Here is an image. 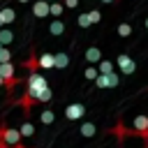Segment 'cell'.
Wrapping results in <instances>:
<instances>
[{"mask_svg":"<svg viewBox=\"0 0 148 148\" xmlns=\"http://www.w3.org/2000/svg\"><path fill=\"white\" fill-rule=\"evenodd\" d=\"M0 143L5 146V148H14V146H18L21 143V134H18V130H14V127H7V125H0Z\"/></svg>","mask_w":148,"mask_h":148,"instance_id":"6da1fadb","label":"cell"},{"mask_svg":"<svg viewBox=\"0 0 148 148\" xmlns=\"http://www.w3.org/2000/svg\"><path fill=\"white\" fill-rule=\"evenodd\" d=\"M0 76L5 79V88H7V90H14V88H16L18 79H16V67H14V62H2V65H0Z\"/></svg>","mask_w":148,"mask_h":148,"instance_id":"7a4b0ae2","label":"cell"},{"mask_svg":"<svg viewBox=\"0 0 148 148\" xmlns=\"http://www.w3.org/2000/svg\"><path fill=\"white\" fill-rule=\"evenodd\" d=\"M118 81H120V76H118L116 72H111V74H99V76L95 79V88H113V86H118Z\"/></svg>","mask_w":148,"mask_h":148,"instance_id":"3957f363","label":"cell"},{"mask_svg":"<svg viewBox=\"0 0 148 148\" xmlns=\"http://www.w3.org/2000/svg\"><path fill=\"white\" fill-rule=\"evenodd\" d=\"M83 113H86V106L79 104V102H74V104H69L65 109V118L67 120H79V118H83Z\"/></svg>","mask_w":148,"mask_h":148,"instance_id":"277c9868","label":"cell"},{"mask_svg":"<svg viewBox=\"0 0 148 148\" xmlns=\"http://www.w3.org/2000/svg\"><path fill=\"white\" fill-rule=\"evenodd\" d=\"M116 65L120 67V74H132V72L136 69V62H134L130 56H120V58L116 60Z\"/></svg>","mask_w":148,"mask_h":148,"instance_id":"5b68a950","label":"cell"},{"mask_svg":"<svg viewBox=\"0 0 148 148\" xmlns=\"http://www.w3.org/2000/svg\"><path fill=\"white\" fill-rule=\"evenodd\" d=\"M83 58H86V62L97 65V62L102 60V49H99V46H88V49L83 51Z\"/></svg>","mask_w":148,"mask_h":148,"instance_id":"8992f818","label":"cell"},{"mask_svg":"<svg viewBox=\"0 0 148 148\" xmlns=\"http://www.w3.org/2000/svg\"><path fill=\"white\" fill-rule=\"evenodd\" d=\"M32 14L37 18H46L49 16V0H35L32 2Z\"/></svg>","mask_w":148,"mask_h":148,"instance_id":"52a82bcc","label":"cell"},{"mask_svg":"<svg viewBox=\"0 0 148 148\" xmlns=\"http://www.w3.org/2000/svg\"><path fill=\"white\" fill-rule=\"evenodd\" d=\"M132 125H134V134L148 136V118H146V116H136Z\"/></svg>","mask_w":148,"mask_h":148,"instance_id":"ba28073f","label":"cell"},{"mask_svg":"<svg viewBox=\"0 0 148 148\" xmlns=\"http://www.w3.org/2000/svg\"><path fill=\"white\" fill-rule=\"evenodd\" d=\"M53 67V53H39L37 56V69H51Z\"/></svg>","mask_w":148,"mask_h":148,"instance_id":"9c48e42d","label":"cell"},{"mask_svg":"<svg viewBox=\"0 0 148 148\" xmlns=\"http://www.w3.org/2000/svg\"><path fill=\"white\" fill-rule=\"evenodd\" d=\"M62 14H65V5H62V0L49 2V16H53V18H60Z\"/></svg>","mask_w":148,"mask_h":148,"instance_id":"30bf717a","label":"cell"},{"mask_svg":"<svg viewBox=\"0 0 148 148\" xmlns=\"http://www.w3.org/2000/svg\"><path fill=\"white\" fill-rule=\"evenodd\" d=\"M67 65H69L67 53H53V67H56V69H65Z\"/></svg>","mask_w":148,"mask_h":148,"instance_id":"8fae6325","label":"cell"},{"mask_svg":"<svg viewBox=\"0 0 148 148\" xmlns=\"http://www.w3.org/2000/svg\"><path fill=\"white\" fill-rule=\"evenodd\" d=\"M0 18H2V25H9V23L16 18V12H14L12 7H2V9H0Z\"/></svg>","mask_w":148,"mask_h":148,"instance_id":"7c38bea8","label":"cell"},{"mask_svg":"<svg viewBox=\"0 0 148 148\" xmlns=\"http://www.w3.org/2000/svg\"><path fill=\"white\" fill-rule=\"evenodd\" d=\"M49 32H51V35H62V32H65V21H62V18H53L51 25H49Z\"/></svg>","mask_w":148,"mask_h":148,"instance_id":"4fadbf2b","label":"cell"},{"mask_svg":"<svg viewBox=\"0 0 148 148\" xmlns=\"http://www.w3.org/2000/svg\"><path fill=\"white\" fill-rule=\"evenodd\" d=\"M12 39H14V32H12L9 28H0V46L12 44Z\"/></svg>","mask_w":148,"mask_h":148,"instance_id":"5bb4252c","label":"cell"},{"mask_svg":"<svg viewBox=\"0 0 148 148\" xmlns=\"http://www.w3.org/2000/svg\"><path fill=\"white\" fill-rule=\"evenodd\" d=\"M97 72H99V74H111V72H113V62L102 58V60L97 62Z\"/></svg>","mask_w":148,"mask_h":148,"instance_id":"9a60e30c","label":"cell"},{"mask_svg":"<svg viewBox=\"0 0 148 148\" xmlns=\"http://www.w3.org/2000/svg\"><path fill=\"white\" fill-rule=\"evenodd\" d=\"M79 132H81V136H86V139H88V136H95L97 127H95V123H83Z\"/></svg>","mask_w":148,"mask_h":148,"instance_id":"2e32d148","label":"cell"},{"mask_svg":"<svg viewBox=\"0 0 148 148\" xmlns=\"http://www.w3.org/2000/svg\"><path fill=\"white\" fill-rule=\"evenodd\" d=\"M18 134H21V136H32V134H35V127H32V123H30V120H25V123L18 127Z\"/></svg>","mask_w":148,"mask_h":148,"instance_id":"e0dca14e","label":"cell"},{"mask_svg":"<svg viewBox=\"0 0 148 148\" xmlns=\"http://www.w3.org/2000/svg\"><path fill=\"white\" fill-rule=\"evenodd\" d=\"M86 14H88V21H90V25L102 21V14H99V9H90V12H86Z\"/></svg>","mask_w":148,"mask_h":148,"instance_id":"ac0fdd59","label":"cell"},{"mask_svg":"<svg viewBox=\"0 0 148 148\" xmlns=\"http://www.w3.org/2000/svg\"><path fill=\"white\" fill-rule=\"evenodd\" d=\"M116 30H118L120 37H130V35H132V25H130V23H120Z\"/></svg>","mask_w":148,"mask_h":148,"instance_id":"d6986e66","label":"cell"},{"mask_svg":"<svg viewBox=\"0 0 148 148\" xmlns=\"http://www.w3.org/2000/svg\"><path fill=\"white\" fill-rule=\"evenodd\" d=\"M39 120H42L44 125H51V123L56 120V116H53V111H49V109H46V111H42V116H39Z\"/></svg>","mask_w":148,"mask_h":148,"instance_id":"ffe728a7","label":"cell"},{"mask_svg":"<svg viewBox=\"0 0 148 148\" xmlns=\"http://www.w3.org/2000/svg\"><path fill=\"white\" fill-rule=\"evenodd\" d=\"M2 62H12V51L7 46H0V65Z\"/></svg>","mask_w":148,"mask_h":148,"instance_id":"44dd1931","label":"cell"},{"mask_svg":"<svg viewBox=\"0 0 148 148\" xmlns=\"http://www.w3.org/2000/svg\"><path fill=\"white\" fill-rule=\"evenodd\" d=\"M83 76H86L88 81H95V79L99 76V72H97V67H92V65H90V67L86 69V74H83Z\"/></svg>","mask_w":148,"mask_h":148,"instance_id":"7402d4cb","label":"cell"},{"mask_svg":"<svg viewBox=\"0 0 148 148\" xmlns=\"http://www.w3.org/2000/svg\"><path fill=\"white\" fill-rule=\"evenodd\" d=\"M76 23H79V28H88V25H90L88 14H86V12H83V14H79V21H76Z\"/></svg>","mask_w":148,"mask_h":148,"instance_id":"603a6c76","label":"cell"},{"mask_svg":"<svg viewBox=\"0 0 148 148\" xmlns=\"http://www.w3.org/2000/svg\"><path fill=\"white\" fill-rule=\"evenodd\" d=\"M62 5H65V9H76L79 7V0H65Z\"/></svg>","mask_w":148,"mask_h":148,"instance_id":"cb8c5ba5","label":"cell"},{"mask_svg":"<svg viewBox=\"0 0 148 148\" xmlns=\"http://www.w3.org/2000/svg\"><path fill=\"white\" fill-rule=\"evenodd\" d=\"M0 88H5V79L2 76H0Z\"/></svg>","mask_w":148,"mask_h":148,"instance_id":"d4e9b609","label":"cell"},{"mask_svg":"<svg viewBox=\"0 0 148 148\" xmlns=\"http://www.w3.org/2000/svg\"><path fill=\"white\" fill-rule=\"evenodd\" d=\"M102 2H106V5H109V2H113V0H102Z\"/></svg>","mask_w":148,"mask_h":148,"instance_id":"484cf974","label":"cell"},{"mask_svg":"<svg viewBox=\"0 0 148 148\" xmlns=\"http://www.w3.org/2000/svg\"><path fill=\"white\" fill-rule=\"evenodd\" d=\"M14 148H25V146H21V143H18V146H14Z\"/></svg>","mask_w":148,"mask_h":148,"instance_id":"4316f807","label":"cell"},{"mask_svg":"<svg viewBox=\"0 0 148 148\" xmlns=\"http://www.w3.org/2000/svg\"><path fill=\"white\" fill-rule=\"evenodd\" d=\"M0 28H5V25H2V18H0Z\"/></svg>","mask_w":148,"mask_h":148,"instance_id":"83f0119b","label":"cell"},{"mask_svg":"<svg viewBox=\"0 0 148 148\" xmlns=\"http://www.w3.org/2000/svg\"><path fill=\"white\" fill-rule=\"evenodd\" d=\"M16 2H28V0H16Z\"/></svg>","mask_w":148,"mask_h":148,"instance_id":"f1b7e54d","label":"cell"},{"mask_svg":"<svg viewBox=\"0 0 148 148\" xmlns=\"http://www.w3.org/2000/svg\"><path fill=\"white\" fill-rule=\"evenodd\" d=\"M146 28H148V18H146Z\"/></svg>","mask_w":148,"mask_h":148,"instance_id":"f546056e","label":"cell"},{"mask_svg":"<svg viewBox=\"0 0 148 148\" xmlns=\"http://www.w3.org/2000/svg\"><path fill=\"white\" fill-rule=\"evenodd\" d=\"M49 2H56V0H49Z\"/></svg>","mask_w":148,"mask_h":148,"instance_id":"4dcf8cb0","label":"cell"},{"mask_svg":"<svg viewBox=\"0 0 148 148\" xmlns=\"http://www.w3.org/2000/svg\"><path fill=\"white\" fill-rule=\"evenodd\" d=\"M146 118H148V116H146Z\"/></svg>","mask_w":148,"mask_h":148,"instance_id":"1f68e13d","label":"cell"}]
</instances>
